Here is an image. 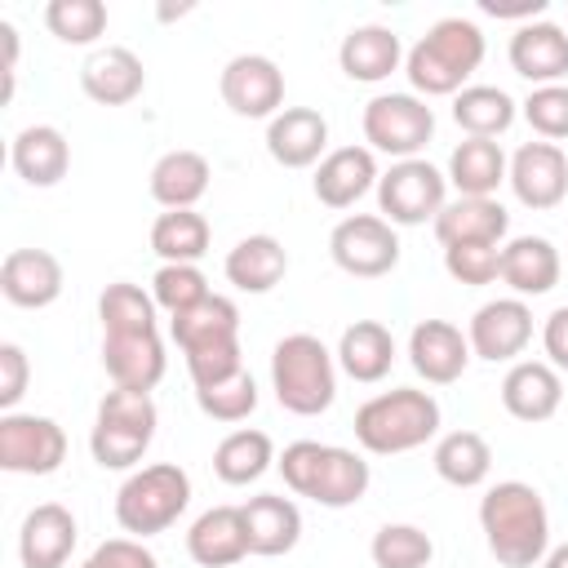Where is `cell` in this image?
<instances>
[{
  "label": "cell",
  "mask_w": 568,
  "mask_h": 568,
  "mask_svg": "<svg viewBox=\"0 0 568 568\" xmlns=\"http://www.w3.org/2000/svg\"><path fill=\"white\" fill-rule=\"evenodd\" d=\"M479 528L501 568H537L550 550L546 501L524 479H501L479 497Z\"/></svg>",
  "instance_id": "1"
},
{
  "label": "cell",
  "mask_w": 568,
  "mask_h": 568,
  "mask_svg": "<svg viewBox=\"0 0 568 568\" xmlns=\"http://www.w3.org/2000/svg\"><path fill=\"white\" fill-rule=\"evenodd\" d=\"M484 62V31L470 18H439L408 53L404 75L417 98H457Z\"/></svg>",
  "instance_id": "2"
},
{
  "label": "cell",
  "mask_w": 568,
  "mask_h": 568,
  "mask_svg": "<svg viewBox=\"0 0 568 568\" xmlns=\"http://www.w3.org/2000/svg\"><path fill=\"white\" fill-rule=\"evenodd\" d=\"M275 466H280L284 484L297 497H311L315 506H328V510L355 506L368 493V479H373L368 462L355 448L320 444V439H293L275 457Z\"/></svg>",
  "instance_id": "3"
},
{
  "label": "cell",
  "mask_w": 568,
  "mask_h": 568,
  "mask_svg": "<svg viewBox=\"0 0 568 568\" xmlns=\"http://www.w3.org/2000/svg\"><path fill=\"white\" fill-rule=\"evenodd\" d=\"M439 435V399L417 386H395L355 408V439L373 457L413 453Z\"/></svg>",
  "instance_id": "4"
},
{
  "label": "cell",
  "mask_w": 568,
  "mask_h": 568,
  "mask_svg": "<svg viewBox=\"0 0 568 568\" xmlns=\"http://www.w3.org/2000/svg\"><path fill=\"white\" fill-rule=\"evenodd\" d=\"M271 390L280 408L320 417L337 399V355L315 333H288L271 351Z\"/></svg>",
  "instance_id": "5"
},
{
  "label": "cell",
  "mask_w": 568,
  "mask_h": 568,
  "mask_svg": "<svg viewBox=\"0 0 568 568\" xmlns=\"http://www.w3.org/2000/svg\"><path fill=\"white\" fill-rule=\"evenodd\" d=\"M160 426L155 399L146 390H106L89 430V453L102 470H129L142 462V453L151 448Z\"/></svg>",
  "instance_id": "6"
},
{
  "label": "cell",
  "mask_w": 568,
  "mask_h": 568,
  "mask_svg": "<svg viewBox=\"0 0 568 568\" xmlns=\"http://www.w3.org/2000/svg\"><path fill=\"white\" fill-rule=\"evenodd\" d=\"M191 506V475L178 462H155L133 470L115 493V524L129 537H155L178 524V515Z\"/></svg>",
  "instance_id": "7"
},
{
  "label": "cell",
  "mask_w": 568,
  "mask_h": 568,
  "mask_svg": "<svg viewBox=\"0 0 568 568\" xmlns=\"http://www.w3.org/2000/svg\"><path fill=\"white\" fill-rule=\"evenodd\" d=\"M364 142L390 160H417V151L435 138V111L417 93H377L364 102Z\"/></svg>",
  "instance_id": "8"
},
{
  "label": "cell",
  "mask_w": 568,
  "mask_h": 568,
  "mask_svg": "<svg viewBox=\"0 0 568 568\" xmlns=\"http://www.w3.org/2000/svg\"><path fill=\"white\" fill-rule=\"evenodd\" d=\"M448 204V173H439L430 160H395L377 178V209L390 226H422L435 222Z\"/></svg>",
  "instance_id": "9"
},
{
  "label": "cell",
  "mask_w": 568,
  "mask_h": 568,
  "mask_svg": "<svg viewBox=\"0 0 568 568\" xmlns=\"http://www.w3.org/2000/svg\"><path fill=\"white\" fill-rule=\"evenodd\" d=\"M328 257L355 280H377L399 266V235L382 213H351L333 226Z\"/></svg>",
  "instance_id": "10"
},
{
  "label": "cell",
  "mask_w": 568,
  "mask_h": 568,
  "mask_svg": "<svg viewBox=\"0 0 568 568\" xmlns=\"http://www.w3.org/2000/svg\"><path fill=\"white\" fill-rule=\"evenodd\" d=\"M62 462H67V430L53 417H36V413L0 417V470L53 475Z\"/></svg>",
  "instance_id": "11"
},
{
  "label": "cell",
  "mask_w": 568,
  "mask_h": 568,
  "mask_svg": "<svg viewBox=\"0 0 568 568\" xmlns=\"http://www.w3.org/2000/svg\"><path fill=\"white\" fill-rule=\"evenodd\" d=\"M217 93L240 120H275L284 111V71L266 53H235L217 75Z\"/></svg>",
  "instance_id": "12"
},
{
  "label": "cell",
  "mask_w": 568,
  "mask_h": 568,
  "mask_svg": "<svg viewBox=\"0 0 568 568\" xmlns=\"http://www.w3.org/2000/svg\"><path fill=\"white\" fill-rule=\"evenodd\" d=\"M466 342H470V355L475 359H488V364H506L515 355H524V346L532 342V311L524 297H497V302H484L470 324H466Z\"/></svg>",
  "instance_id": "13"
},
{
  "label": "cell",
  "mask_w": 568,
  "mask_h": 568,
  "mask_svg": "<svg viewBox=\"0 0 568 568\" xmlns=\"http://www.w3.org/2000/svg\"><path fill=\"white\" fill-rule=\"evenodd\" d=\"M506 182L524 209L546 213L568 195V155L559 151V142H524L510 155Z\"/></svg>",
  "instance_id": "14"
},
{
  "label": "cell",
  "mask_w": 568,
  "mask_h": 568,
  "mask_svg": "<svg viewBox=\"0 0 568 568\" xmlns=\"http://www.w3.org/2000/svg\"><path fill=\"white\" fill-rule=\"evenodd\" d=\"M470 359H475L470 355V342H466V333L457 324H448V320H422V324H413V333H408V364H413V373L422 382L448 386V382H457L466 373Z\"/></svg>",
  "instance_id": "15"
},
{
  "label": "cell",
  "mask_w": 568,
  "mask_h": 568,
  "mask_svg": "<svg viewBox=\"0 0 568 568\" xmlns=\"http://www.w3.org/2000/svg\"><path fill=\"white\" fill-rule=\"evenodd\" d=\"M102 368L120 390H155L169 355L160 333H102Z\"/></svg>",
  "instance_id": "16"
},
{
  "label": "cell",
  "mask_w": 568,
  "mask_h": 568,
  "mask_svg": "<svg viewBox=\"0 0 568 568\" xmlns=\"http://www.w3.org/2000/svg\"><path fill=\"white\" fill-rule=\"evenodd\" d=\"M510 67L515 75H524L532 89L541 84H564L568 75V31L559 22H519L510 36Z\"/></svg>",
  "instance_id": "17"
},
{
  "label": "cell",
  "mask_w": 568,
  "mask_h": 568,
  "mask_svg": "<svg viewBox=\"0 0 568 568\" xmlns=\"http://www.w3.org/2000/svg\"><path fill=\"white\" fill-rule=\"evenodd\" d=\"M377 151L368 146H337L328 151L320 164H315V178H311V191L324 209H351L355 200H364L373 186H377Z\"/></svg>",
  "instance_id": "18"
},
{
  "label": "cell",
  "mask_w": 568,
  "mask_h": 568,
  "mask_svg": "<svg viewBox=\"0 0 568 568\" xmlns=\"http://www.w3.org/2000/svg\"><path fill=\"white\" fill-rule=\"evenodd\" d=\"M75 537H80L75 515L58 501H40L27 510V519L18 528V559H22V568H67Z\"/></svg>",
  "instance_id": "19"
},
{
  "label": "cell",
  "mask_w": 568,
  "mask_h": 568,
  "mask_svg": "<svg viewBox=\"0 0 568 568\" xmlns=\"http://www.w3.org/2000/svg\"><path fill=\"white\" fill-rule=\"evenodd\" d=\"M0 293L22 311H44L62 297V262L49 248H13L0 262Z\"/></svg>",
  "instance_id": "20"
},
{
  "label": "cell",
  "mask_w": 568,
  "mask_h": 568,
  "mask_svg": "<svg viewBox=\"0 0 568 568\" xmlns=\"http://www.w3.org/2000/svg\"><path fill=\"white\" fill-rule=\"evenodd\" d=\"M266 151L284 169H311L328 155V120L315 106H284L266 120Z\"/></svg>",
  "instance_id": "21"
},
{
  "label": "cell",
  "mask_w": 568,
  "mask_h": 568,
  "mask_svg": "<svg viewBox=\"0 0 568 568\" xmlns=\"http://www.w3.org/2000/svg\"><path fill=\"white\" fill-rule=\"evenodd\" d=\"M435 240L444 248L453 244H501L510 231V213L497 195H457L439 209V217L430 222Z\"/></svg>",
  "instance_id": "22"
},
{
  "label": "cell",
  "mask_w": 568,
  "mask_h": 568,
  "mask_svg": "<svg viewBox=\"0 0 568 568\" xmlns=\"http://www.w3.org/2000/svg\"><path fill=\"white\" fill-rule=\"evenodd\" d=\"M564 404V377L546 359H515L501 377V408L515 422H550Z\"/></svg>",
  "instance_id": "23"
},
{
  "label": "cell",
  "mask_w": 568,
  "mask_h": 568,
  "mask_svg": "<svg viewBox=\"0 0 568 568\" xmlns=\"http://www.w3.org/2000/svg\"><path fill=\"white\" fill-rule=\"evenodd\" d=\"M80 89L98 102V106H129L142 89H146V67L133 49L124 44H106L93 49L80 67Z\"/></svg>",
  "instance_id": "24"
},
{
  "label": "cell",
  "mask_w": 568,
  "mask_h": 568,
  "mask_svg": "<svg viewBox=\"0 0 568 568\" xmlns=\"http://www.w3.org/2000/svg\"><path fill=\"white\" fill-rule=\"evenodd\" d=\"M186 555L200 568H235L248 550V528H244V510L240 506H213L204 510L191 532H186Z\"/></svg>",
  "instance_id": "25"
},
{
  "label": "cell",
  "mask_w": 568,
  "mask_h": 568,
  "mask_svg": "<svg viewBox=\"0 0 568 568\" xmlns=\"http://www.w3.org/2000/svg\"><path fill=\"white\" fill-rule=\"evenodd\" d=\"M337 62L351 80L359 84H382L390 71H399L404 62V44L390 27L382 22H364V27H351L337 44Z\"/></svg>",
  "instance_id": "26"
},
{
  "label": "cell",
  "mask_w": 568,
  "mask_h": 568,
  "mask_svg": "<svg viewBox=\"0 0 568 568\" xmlns=\"http://www.w3.org/2000/svg\"><path fill=\"white\" fill-rule=\"evenodd\" d=\"M13 173L27 186H58L71 169V142L53 124H27L9 146Z\"/></svg>",
  "instance_id": "27"
},
{
  "label": "cell",
  "mask_w": 568,
  "mask_h": 568,
  "mask_svg": "<svg viewBox=\"0 0 568 568\" xmlns=\"http://www.w3.org/2000/svg\"><path fill=\"white\" fill-rule=\"evenodd\" d=\"M169 337L178 342L182 355H195L209 346H231V342H240V306L222 293H209L200 306L169 320Z\"/></svg>",
  "instance_id": "28"
},
{
  "label": "cell",
  "mask_w": 568,
  "mask_h": 568,
  "mask_svg": "<svg viewBox=\"0 0 568 568\" xmlns=\"http://www.w3.org/2000/svg\"><path fill=\"white\" fill-rule=\"evenodd\" d=\"M240 510H244V528H248V550L253 555H288L302 541V510H297L293 497L257 493Z\"/></svg>",
  "instance_id": "29"
},
{
  "label": "cell",
  "mask_w": 568,
  "mask_h": 568,
  "mask_svg": "<svg viewBox=\"0 0 568 568\" xmlns=\"http://www.w3.org/2000/svg\"><path fill=\"white\" fill-rule=\"evenodd\" d=\"M501 284L515 288V297H541L559 284V248L546 235H515L501 244Z\"/></svg>",
  "instance_id": "30"
},
{
  "label": "cell",
  "mask_w": 568,
  "mask_h": 568,
  "mask_svg": "<svg viewBox=\"0 0 568 568\" xmlns=\"http://www.w3.org/2000/svg\"><path fill=\"white\" fill-rule=\"evenodd\" d=\"M209 178H213L209 160H204L200 151L178 146V151H164V155L151 164V195H155V204H160L164 213H169V209H195L200 195L209 191Z\"/></svg>",
  "instance_id": "31"
},
{
  "label": "cell",
  "mask_w": 568,
  "mask_h": 568,
  "mask_svg": "<svg viewBox=\"0 0 568 568\" xmlns=\"http://www.w3.org/2000/svg\"><path fill=\"white\" fill-rule=\"evenodd\" d=\"M333 355H337V364H342L346 377H355V382L368 386V382H382L390 373V364H395V337L377 320H355L351 328H342Z\"/></svg>",
  "instance_id": "32"
},
{
  "label": "cell",
  "mask_w": 568,
  "mask_h": 568,
  "mask_svg": "<svg viewBox=\"0 0 568 568\" xmlns=\"http://www.w3.org/2000/svg\"><path fill=\"white\" fill-rule=\"evenodd\" d=\"M222 271L240 293H271L288 271V253H284V244L275 235H244L226 253Z\"/></svg>",
  "instance_id": "33"
},
{
  "label": "cell",
  "mask_w": 568,
  "mask_h": 568,
  "mask_svg": "<svg viewBox=\"0 0 568 568\" xmlns=\"http://www.w3.org/2000/svg\"><path fill=\"white\" fill-rule=\"evenodd\" d=\"M506 169L510 160L493 138H466L448 155V182L457 186V195H493L506 182Z\"/></svg>",
  "instance_id": "34"
},
{
  "label": "cell",
  "mask_w": 568,
  "mask_h": 568,
  "mask_svg": "<svg viewBox=\"0 0 568 568\" xmlns=\"http://www.w3.org/2000/svg\"><path fill=\"white\" fill-rule=\"evenodd\" d=\"M430 466L453 488H479L493 470V448L479 430H448V435H439Z\"/></svg>",
  "instance_id": "35"
},
{
  "label": "cell",
  "mask_w": 568,
  "mask_h": 568,
  "mask_svg": "<svg viewBox=\"0 0 568 568\" xmlns=\"http://www.w3.org/2000/svg\"><path fill=\"white\" fill-rule=\"evenodd\" d=\"M271 466H275V444H271L266 430H253V426L231 430V435L213 448V470H217V479L231 484V488H244V484L262 479Z\"/></svg>",
  "instance_id": "36"
},
{
  "label": "cell",
  "mask_w": 568,
  "mask_h": 568,
  "mask_svg": "<svg viewBox=\"0 0 568 568\" xmlns=\"http://www.w3.org/2000/svg\"><path fill=\"white\" fill-rule=\"evenodd\" d=\"M519 115V102L497 84H466L453 98V120L466 138H501Z\"/></svg>",
  "instance_id": "37"
},
{
  "label": "cell",
  "mask_w": 568,
  "mask_h": 568,
  "mask_svg": "<svg viewBox=\"0 0 568 568\" xmlns=\"http://www.w3.org/2000/svg\"><path fill=\"white\" fill-rule=\"evenodd\" d=\"M209 217L195 213V209H169L151 222V248L164 257V262H200L209 253Z\"/></svg>",
  "instance_id": "38"
},
{
  "label": "cell",
  "mask_w": 568,
  "mask_h": 568,
  "mask_svg": "<svg viewBox=\"0 0 568 568\" xmlns=\"http://www.w3.org/2000/svg\"><path fill=\"white\" fill-rule=\"evenodd\" d=\"M155 297L142 293L138 284L129 280H115L102 288L98 297V320H102V333H160L155 328Z\"/></svg>",
  "instance_id": "39"
},
{
  "label": "cell",
  "mask_w": 568,
  "mask_h": 568,
  "mask_svg": "<svg viewBox=\"0 0 568 568\" xmlns=\"http://www.w3.org/2000/svg\"><path fill=\"white\" fill-rule=\"evenodd\" d=\"M368 555L377 568H430L435 541L417 524H382L368 541Z\"/></svg>",
  "instance_id": "40"
},
{
  "label": "cell",
  "mask_w": 568,
  "mask_h": 568,
  "mask_svg": "<svg viewBox=\"0 0 568 568\" xmlns=\"http://www.w3.org/2000/svg\"><path fill=\"white\" fill-rule=\"evenodd\" d=\"M151 297H155V306L173 320V315H182V311H191V306H200V302L209 297V280H204V271L191 266V262H164V266L151 275Z\"/></svg>",
  "instance_id": "41"
},
{
  "label": "cell",
  "mask_w": 568,
  "mask_h": 568,
  "mask_svg": "<svg viewBox=\"0 0 568 568\" xmlns=\"http://www.w3.org/2000/svg\"><path fill=\"white\" fill-rule=\"evenodd\" d=\"M44 27L62 44H93L106 31V4L102 0H49Z\"/></svg>",
  "instance_id": "42"
},
{
  "label": "cell",
  "mask_w": 568,
  "mask_h": 568,
  "mask_svg": "<svg viewBox=\"0 0 568 568\" xmlns=\"http://www.w3.org/2000/svg\"><path fill=\"white\" fill-rule=\"evenodd\" d=\"M195 404H200V413L213 417V422H244V417L257 408V382H253V373L244 368V373H235L231 382H217V386L195 390Z\"/></svg>",
  "instance_id": "43"
},
{
  "label": "cell",
  "mask_w": 568,
  "mask_h": 568,
  "mask_svg": "<svg viewBox=\"0 0 568 568\" xmlns=\"http://www.w3.org/2000/svg\"><path fill=\"white\" fill-rule=\"evenodd\" d=\"M444 271L466 288H484L501 280V244H453L444 248Z\"/></svg>",
  "instance_id": "44"
},
{
  "label": "cell",
  "mask_w": 568,
  "mask_h": 568,
  "mask_svg": "<svg viewBox=\"0 0 568 568\" xmlns=\"http://www.w3.org/2000/svg\"><path fill=\"white\" fill-rule=\"evenodd\" d=\"M524 120L532 124V133L541 142H559L568 138V84H541L519 102Z\"/></svg>",
  "instance_id": "45"
},
{
  "label": "cell",
  "mask_w": 568,
  "mask_h": 568,
  "mask_svg": "<svg viewBox=\"0 0 568 568\" xmlns=\"http://www.w3.org/2000/svg\"><path fill=\"white\" fill-rule=\"evenodd\" d=\"M80 568H160V559L138 537H111L102 541Z\"/></svg>",
  "instance_id": "46"
},
{
  "label": "cell",
  "mask_w": 568,
  "mask_h": 568,
  "mask_svg": "<svg viewBox=\"0 0 568 568\" xmlns=\"http://www.w3.org/2000/svg\"><path fill=\"white\" fill-rule=\"evenodd\" d=\"M27 382H31V364H27V351L18 342H4L0 346V408L13 413L18 399L27 395Z\"/></svg>",
  "instance_id": "47"
},
{
  "label": "cell",
  "mask_w": 568,
  "mask_h": 568,
  "mask_svg": "<svg viewBox=\"0 0 568 568\" xmlns=\"http://www.w3.org/2000/svg\"><path fill=\"white\" fill-rule=\"evenodd\" d=\"M541 346H546V364L568 373V306H555L541 324Z\"/></svg>",
  "instance_id": "48"
},
{
  "label": "cell",
  "mask_w": 568,
  "mask_h": 568,
  "mask_svg": "<svg viewBox=\"0 0 568 568\" xmlns=\"http://www.w3.org/2000/svg\"><path fill=\"white\" fill-rule=\"evenodd\" d=\"M479 9L484 13H493V18H537V13H546V0H506V4H497V0H479Z\"/></svg>",
  "instance_id": "49"
},
{
  "label": "cell",
  "mask_w": 568,
  "mask_h": 568,
  "mask_svg": "<svg viewBox=\"0 0 568 568\" xmlns=\"http://www.w3.org/2000/svg\"><path fill=\"white\" fill-rule=\"evenodd\" d=\"M0 40H4V98H13V75H18V27L0 22Z\"/></svg>",
  "instance_id": "50"
},
{
  "label": "cell",
  "mask_w": 568,
  "mask_h": 568,
  "mask_svg": "<svg viewBox=\"0 0 568 568\" xmlns=\"http://www.w3.org/2000/svg\"><path fill=\"white\" fill-rule=\"evenodd\" d=\"M541 568H568V541L564 546H550L546 559H541Z\"/></svg>",
  "instance_id": "51"
}]
</instances>
